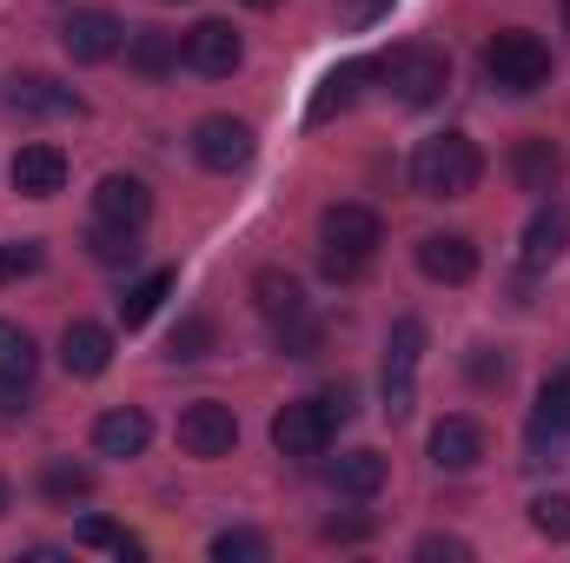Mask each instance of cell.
I'll return each instance as SVG.
<instances>
[{"label":"cell","mask_w":570,"mask_h":563,"mask_svg":"<svg viewBox=\"0 0 570 563\" xmlns=\"http://www.w3.org/2000/svg\"><path fill=\"white\" fill-rule=\"evenodd\" d=\"M551 47L531 33V27H504V33H491L484 40V80L498 87V93H511V100H531V93H544L551 87Z\"/></svg>","instance_id":"1"},{"label":"cell","mask_w":570,"mask_h":563,"mask_svg":"<svg viewBox=\"0 0 570 563\" xmlns=\"http://www.w3.org/2000/svg\"><path fill=\"white\" fill-rule=\"evenodd\" d=\"M484 179V152L464 140V134H431L412 152V186L419 199H464L471 186Z\"/></svg>","instance_id":"2"},{"label":"cell","mask_w":570,"mask_h":563,"mask_svg":"<svg viewBox=\"0 0 570 563\" xmlns=\"http://www.w3.org/2000/svg\"><path fill=\"white\" fill-rule=\"evenodd\" d=\"M379 80L392 87L399 107L425 113V107L444 100V87H451V60H444V47H431V40H405V47L379 53Z\"/></svg>","instance_id":"3"},{"label":"cell","mask_w":570,"mask_h":563,"mask_svg":"<svg viewBox=\"0 0 570 563\" xmlns=\"http://www.w3.org/2000/svg\"><path fill=\"white\" fill-rule=\"evenodd\" d=\"M419 358H425V318H399L385 338V412L412 418L419 405Z\"/></svg>","instance_id":"4"},{"label":"cell","mask_w":570,"mask_h":563,"mask_svg":"<svg viewBox=\"0 0 570 563\" xmlns=\"http://www.w3.org/2000/svg\"><path fill=\"white\" fill-rule=\"evenodd\" d=\"M179 451L186 457H199V464H213V457H233V444H239V418H233V405H219V398H193L186 412H179Z\"/></svg>","instance_id":"5"},{"label":"cell","mask_w":570,"mask_h":563,"mask_svg":"<svg viewBox=\"0 0 570 563\" xmlns=\"http://www.w3.org/2000/svg\"><path fill=\"white\" fill-rule=\"evenodd\" d=\"M253 152H259L253 127H246V120H233V113H206V120L193 127V159H199L206 172H246V166H253Z\"/></svg>","instance_id":"6"},{"label":"cell","mask_w":570,"mask_h":563,"mask_svg":"<svg viewBox=\"0 0 570 563\" xmlns=\"http://www.w3.org/2000/svg\"><path fill=\"white\" fill-rule=\"evenodd\" d=\"M179 60H186L199 80H226V73H239L246 40L233 33V20H199V27L179 33Z\"/></svg>","instance_id":"7"},{"label":"cell","mask_w":570,"mask_h":563,"mask_svg":"<svg viewBox=\"0 0 570 563\" xmlns=\"http://www.w3.org/2000/svg\"><path fill=\"white\" fill-rule=\"evenodd\" d=\"M60 47H67L80 67H100V60H114V53L127 47V27H120V13H107V7H80V13L60 20Z\"/></svg>","instance_id":"8"},{"label":"cell","mask_w":570,"mask_h":563,"mask_svg":"<svg viewBox=\"0 0 570 563\" xmlns=\"http://www.w3.org/2000/svg\"><path fill=\"white\" fill-rule=\"evenodd\" d=\"M332 431H338V424L325 418L318 398H298V405H285L279 418H273V451H279V457H298V464H305V457H325V451H332Z\"/></svg>","instance_id":"9"},{"label":"cell","mask_w":570,"mask_h":563,"mask_svg":"<svg viewBox=\"0 0 570 563\" xmlns=\"http://www.w3.org/2000/svg\"><path fill=\"white\" fill-rule=\"evenodd\" d=\"M564 437H570V365L544 378V392H538V405H531V424H524V451H531V464H544Z\"/></svg>","instance_id":"10"},{"label":"cell","mask_w":570,"mask_h":563,"mask_svg":"<svg viewBox=\"0 0 570 563\" xmlns=\"http://www.w3.org/2000/svg\"><path fill=\"white\" fill-rule=\"evenodd\" d=\"M7 107H13L20 120H80V113H87V100H80L73 87L47 80V73H13V80H7Z\"/></svg>","instance_id":"11"},{"label":"cell","mask_w":570,"mask_h":563,"mask_svg":"<svg viewBox=\"0 0 570 563\" xmlns=\"http://www.w3.org/2000/svg\"><path fill=\"white\" fill-rule=\"evenodd\" d=\"M318 239H325V246H338V253H358V259H372V253L385 246V219H379L372 206H358V199H338V206H325V219H318Z\"/></svg>","instance_id":"12"},{"label":"cell","mask_w":570,"mask_h":563,"mask_svg":"<svg viewBox=\"0 0 570 563\" xmlns=\"http://www.w3.org/2000/svg\"><path fill=\"white\" fill-rule=\"evenodd\" d=\"M7 179H13L20 199H53V192H67V152L47 146V140L20 146V152L7 159Z\"/></svg>","instance_id":"13"},{"label":"cell","mask_w":570,"mask_h":563,"mask_svg":"<svg viewBox=\"0 0 570 563\" xmlns=\"http://www.w3.org/2000/svg\"><path fill=\"white\" fill-rule=\"evenodd\" d=\"M419 273L438 285L478 279V239H464V233H425L419 239Z\"/></svg>","instance_id":"14"},{"label":"cell","mask_w":570,"mask_h":563,"mask_svg":"<svg viewBox=\"0 0 570 563\" xmlns=\"http://www.w3.org/2000/svg\"><path fill=\"white\" fill-rule=\"evenodd\" d=\"M511 179H518V192L551 199V192H558V179H564V146L544 140V134L518 140V146H511Z\"/></svg>","instance_id":"15"},{"label":"cell","mask_w":570,"mask_h":563,"mask_svg":"<svg viewBox=\"0 0 570 563\" xmlns=\"http://www.w3.org/2000/svg\"><path fill=\"white\" fill-rule=\"evenodd\" d=\"M570 253V206L564 199H544L524 226V273H544Z\"/></svg>","instance_id":"16"},{"label":"cell","mask_w":570,"mask_h":563,"mask_svg":"<svg viewBox=\"0 0 570 563\" xmlns=\"http://www.w3.org/2000/svg\"><path fill=\"white\" fill-rule=\"evenodd\" d=\"M365 80H379V60H345V67H332V73L318 80V93L305 100V120H312V127H325L332 113H345V107L358 100V87H365Z\"/></svg>","instance_id":"17"},{"label":"cell","mask_w":570,"mask_h":563,"mask_svg":"<svg viewBox=\"0 0 570 563\" xmlns=\"http://www.w3.org/2000/svg\"><path fill=\"white\" fill-rule=\"evenodd\" d=\"M60 365H67L73 378H100V372L114 365V332L94 325V318H73V325L60 332Z\"/></svg>","instance_id":"18"},{"label":"cell","mask_w":570,"mask_h":563,"mask_svg":"<svg viewBox=\"0 0 570 563\" xmlns=\"http://www.w3.org/2000/svg\"><path fill=\"white\" fill-rule=\"evenodd\" d=\"M431 464L438 471H478L484 464V424L478 418H438L431 424Z\"/></svg>","instance_id":"19"},{"label":"cell","mask_w":570,"mask_h":563,"mask_svg":"<svg viewBox=\"0 0 570 563\" xmlns=\"http://www.w3.org/2000/svg\"><path fill=\"white\" fill-rule=\"evenodd\" d=\"M94 213L114 219V226H146V219H153V186L134 179V172H107V179L94 186Z\"/></svg>","instance_id":"20"},{"label":"cell","mask_w":570,"mask_h":563,"mask_svg":"<svg viewBox=\"0 0 570 563\" xmlns=\"http://www.w3.org/2000/svg\"><path fill=\"white\" fill-rule=\"evenodd\" d=\"M385 477H392V464H385V451H372V444L338 451V464H332V484H338V497H352V504H372V497L385 491Z\"/></svg>","instance_id":"21"},{"label":"cell","mask_w":570,"mask_h":563,"mask_svg":"<svg viewBox=\"0 0 570 563\" xmlns=\"http://www.w3.org/2000/svg\"><path fill=\"white\" fill-rule=\"evenodd\" d=\"M146 444H153V418H146L140 405H120V412H107V418L94 424V451L100 457H140Z\"/></svg>","instance_id":"22"},{"label":"cell","mask_w":570,"mask_h":563,"mask_svg":"<svg viewBox=\"0 0 570 563\" xmlns=\"http://www.w3.org/2000/svg\"><path fill=\"white\" fill-rule=\"evenodd\" d=\"M33 372H40V345H33V332L13 325V318H0V385H7V392H27Z\"/></svg>","instance_id":"23"},{"label":"cell","mask_w":570,"mask_h":563,"mask_svg":"<svg viewBox=\"0 0 570 563\" xmlns=\"http://www.w3.org/2000/svg\"><path fill=\"white\" fill-rule=\"evenodd\" d=\"M127 67L146 73V80L173 73V67H179V33H166V27H134V33H127Z\"/></svg>","instance_id":"24"},{"label":"cell","mask_w":570,"mask_h":563,"mask_svg":"<svg viewBox=\"0 0 570 563\" xmlns=\"http://www.w3.org/2000/svg\"><path fill=\"white\" fill-rule=\"evenodd\" d=\"M253 305H259L273 325H285V318L305 312V285L292 279V273H279V266H266V273H253Z\"/></svg>","instance_id":"25"},{"label":"cell","mask_w":570,"mask_h":563,"mask_svg":"<svg viewBox=\"0 0 570 563\" xmlns=\"http://www.w3.org/2000/svg\"><path fill=\"white\" fill-rule=\"evenodd\" d=\"M166 292H173V273H166V266H159V273H146V279H134L127 292H120V325H127V332H140L146 318L166 305Z\"/></svg>","instance_id":"26"},{"label":"cell","mask_w":570,"mask_h":563,"mask_svg":"<svg viewBox=\"0 0 570 563\" xmlns=\"http://www.w3.org/2000/svg\"><path fill=\"white\" fill-rule=\"evenodd\" d=\"M87 253H94V266H134V259H140V226L100 219V226L87 233Z\"/></svg>","instance_id":"27"},{"label":"cell","mask_w":570,"mask_h":563,"mask_svg":"<svg viewBox=\"0 0 570 563\" xmlns=\"http://www.w3.org/2000/svg\"><path fill=\"white\" fill-rule=\"evenodd\" d=\"M40 497H47V504H80V497H94V471L53 457V464L40 471Z\"/></svg>","instance_id":"28"},{"label":"cell","mask_w":570,"mask_h":563,"mask_svg":"<svg viewBox=\"0 0 570 563\" xmlns=\"http://www.w3.org/2000/svg\"><path fill=\"white\" fill-rule=\"evenodd\" d=\"M73 544L80 551H107V557H140V537H127L114 517H80L73 524Z\"/></svg>","instance_id":"29"},{"label":"cell","mask_w":570,"mask_h":563,"mask_svg":"<svg viewBox=\"0 0 570 563\" xmlns=\"http://www.w3.org/2000/svg\"><path fill=\"white\" fill-rule=\"evenodd\" d=\"M213 318H179L173 325V338H166V365H199L206 352H213Z\"/></svg>","instance_id":"30"},{"label":"cell","mask_w":570,"mask_h":563,"mask_svg":"<svg viewBox=\"0 0 570 563\" xmlns=\"http://www.w3.org/2000/svg\"><path fill=\"white\" fill-rule=\"evenodd\" d=\"M273 332H279V352H285V358H318V352H325V325H318L312 312L285 318V325H273Z\"/></svg>","instance_id":"31"},{"label":"cell","mask_w":570,"mask_h":563,"mask_svg":"<svg viewBox=\"0 0 570 563\" xmlns=\"http://www.w3.org/2000/svg\"><path fill=\"white\" fill-rule=\"evenodd\" d=\"M40 259H47V253H40V239H7V246H0V285L33 279V273H40Z\"/></svg>","instance_id":"32"},{"label":"cell","mask_w":570,"mask_h":563,"mask_svg":"<svg viewBox=\"0 0 570 563\" xmlns=\"http://www.w3.org/2000/svg\"><path fill=\"white\" fill-rule=\"evenodd\" d=\"M259 557H266L259 531H219L213 537V563H259Z\"/></svg>","instance_id":"33"},{"label":"cell","mask_w":570,"mask_h":563,"mask_svg":"<svg viewBox=\"0 0 570 563\" xmlns=\"http://www.w3.org/2000/svg\"><path fill=\"white\" fill-rule=\"evenodd\" d=\"M531 524H538L544 537H558V544H570V497H564V491H544V497L531 504Z\"/></svg>","instance_id":"34"},{"label":"cell","mask_w":570,"mask_h":563,"mask_svg":"<svg viewBox=\"0 0 570 563\" xmlns=\"http://www.w3.org/2000/svg\"><path fill=\"white\" fill-rule=\"evenodd\" d=\"M318 405H325V418H332V424H352V418H358V385H345V378H338V385H325V392H318Z\"/></svg>","instance_id":"35"},{"label":"cell","mask_w":570,"mask_h":563,"mask_svg":"<svg viewBox=\"0 0 570 563\" xmlns=\"http://www.w3.org/2000/svg\"><path fill=\"white\" fill-rule=\"evenodd\" d=\"M504 378H511V358L491 352V345H478L471 352V385H504Z\"/></svg>","instance_id":"36"},{"label":"cell","mask_w":570,"mask_h":563,"mask_svg":"<svg viewBox=\"0 0 570 563\" xmlns=\"http://www.w3.org/2000/svg\"><path fill=\"white\" fill-rule=\"evenodd\" d=\"M365 266H372V259H358V253H338V246H325V253H318V273H325V279H338V285H352Z\"/></svg>","instance_id":"37"},{"label":"cell","mask_w":570,"mask_h":563,"mask_svg":"<svg viewBox=\"0 0 570 563\" xmlns=\"http://www.w3.org/2000/svg\"><path fill=\"white\" fill-rule=\"evenodd\" d=\"M419 557L425 563H464L471 544H464V537H419Z\"/></svg>","instance_id":"38"},{"label":"cell","mask_w":570,"mask_h":563,"mask_svg":"<svg viewBox=\"0 0 570 563\" xmlns=\"http://www.w3.org/2000/svg\"><path fill=\"white\" fill-rule=\"evenodd\" d=\"M385 7H392V0H352V27H372Z\"/></svg>","instance_id":"39"},{"label":"cell","mask_w":570,"mask_h":563,"mask_svg":"<svg viewBox=\"0 0 570 563\" xmlns=\"http://www.w3.org/2000/svg\"><path fill=\"white\" fill-rule=\"evenodd\" d=\"M0 517H7V477H0Z\"/></svg>","instance_id":"40"},{"label":"cell","mask_w":570,"mask_h":563,"mask_svg":"<svg viewBox=\"0 0 570 563\" xmlns=\"http://www.w3.org/2000/svg\"><path fill=\"white\" fill-rule=\"evenodd\" d=\"M246 7H259V13H266V7H279V0H246Z\"/></svg>","instance_id":"41"},{"label":"cell","mask_w":570,"mask_h":563,"mask_svg":"<svg viewBox=\"0 0 570 563\" xmlns=\"http://www.w3.org/2000/svg\"><path fill=\"white\" fill-rule=\"evenodd\" d=\"M564 33H570V0H564Z\"/></svg>","instance_id":"42"}]
</instances>
